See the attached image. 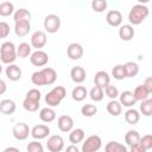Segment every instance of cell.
<instances>
[{
	"instance_id": "cell-24",
	"label": "cell",
	"mask_w": 152,
	"mask_h": 152,
	"mask_svg": "<svg viewBox=\"0 0 152 152\" xmlns=\"http://www.w3.org/2000/svg\"><path fill=\"white\" fill-rule=\"evenodd\" d=\"M84 131L82 128H75V129H71L70 131V134H69V141L72 144V145H77L80 142L83 141L84 139Z\"/></svg>"
},
{
	"instance_id": "cell-2",
	"label": "cell",
	"mask_w": 152,
	"mask_h": 152,
	"mask_svg": "<svg viewBox=\"0 0 152 152\" xmlns=\"http://www.w3.org/2000/svg\"><path fill=\"white\" fill-rule=\"evenodd\" d=\"M0 59L5 64H13L17 59V46L12 42H4L0 46Z\"/></svg>"
},
{
	"instance_id": "cell-3",
	"label": "cell",
	"mask_w": 152,
	"mask_h": 152,
	"mask_svg": "<svg viewBox=\"0 0 152 152\" xmlns=\"http://www.w3.org/2000/svg\"><path fill=\"white\" fill-rule=\"evenodd\" d=\"M66 95V90L63 86H56L53 87L46 95H45V102L49 107H57L62 100L65 97Z\"/></svg>"
},
{
	"instance_id": "cell-41",
	"label": "cell",
	"mask_w": 152,
	"mask_h": 152,
	"mask_svg": "<svg viewBox=\"0 0 152 152\" xmlns=\"http://www.w3.org/2000/svg\"><path fill=\"white\" fill-rule=\"evenodd\" d=\"M110 100H115L118 96H119V90H118V88L115 87V86H113V84H108L106 88H104V91H103Z\"/></svg>"
},
{
	"instance_id": "cell-15",
	"label": "cell",
	"mask_w": 152,
	"mask_h": 152,
	"mask_svg": "<svg viewBox=\"0 0 152 152\" xmlns=\"http://www.w3.org/2000/svg\"><path fill=\"white\" fill-rule=\"evenodd\" d=\"M31 30V24L28 20H21L14 23V32L18 37H25Z\"/></svg>"
},
{
	"instance_id": "cell-34",
	"label": "cell",
	"mask_w": 152,
	"mask_h": 152,
	"mask_svg": "<svg viewBox=\"0 0 152 152\" xmlns=\"http://www.w3.org/2000/svg\"><path fill=\"white\" fill-rule=\"evenodd\" d=\"M89 96H90V99L93 100V101H95V102H99V101H102V99H103V96H104V93H103V89L102 88H100V87H93L91 89H90V91H89Z\"/></svg>"
},
{
	"instance_id": "cell-45",
	"label": "cell",
	"mask_w": 152,
	"mask_h": 152,
	"mask_svg": "<svg viewBox=\"0 0 152 152\" xmlns=\"http://www.w3.org/2000/svg\"><path fill=\"white\" fill-rule=\"evenodd\" d=\"M10 34V25L6 21H0V39L6 38Z\"/></svg>"
},
{
	"instance_id": "cell-26",
	"label": "cell",
	"mask_w": 152,
	"mask_h": 152,
	"mask_svg": "<svg viewBox=\"0 0 152 152\" xmlns=\"http://www.w3.org/2000/svg\"><path fill=\"white\" fill-rule=\"evenodd\" d=\"M107 112L113 116H119L122 112V106L116 100H110L107 103Z\"/></svg>"
},
{
	"instance_id": "cell-30",
	"label": "cell",
	"mask_w": 152,
	"mask_h": 152,
	"mask_svg": "<svg viewBox=\"0 0 152 152\" xmlns=\"http://www.w3.org/2000/svg\"><path fill=\"white\" fill-rule=\"evenodd\" d=\"M140 140V134L134 131V129H129L127 131V133L125 134V142L128 145V146H132V145H135L138 144Z\"/></svg>"
},
{
	"instance_id": "cell-46",
	"label": "cell",
	"mask_w": 152,
	"mask_h": 152,
	"mask_svg": "<svg viewBox=\"0 0 152 152\" xmlns=\"http://www.w3.org/2000/svg\"><path fill=\"white\" fill-rule=\"evenodd\" d=\"M131 147V150H129V152H147L139 142L138 144H135V145H132V146H129Z\"/></svg>"
},
{
	"instance_id": "cell-49",
	"label": "cell",
	"mask_w": 152,
	"mask_h": 152,
	"mask_svg": "<svg viewBox=\"0 0 152 152\" xmlns=\"http://www.w3.org/2000/svg\"><path fill=\"white\" fill-rule=\"evenodd\" d=\"M64 152H80V148L77 147V145H69L66 148H65V151Z\"/></svg>"
},
{
	"instance_id": "cell-28",
	"label": "cell",
	"mask_w": 152,
	"mask_h": 152,
	"mask_svg": "<svg viewBox=\"0 0 152 152\" xmlns=\"http://www.w3.org/2000/svg\"><path fill=\"white\" fill-rule=\"evenodd\" d=\"M132 93H133V96H134L135 101H144V100L148 99V96H150V93L146 90V88L142 84L135 87V89Z\"/></svg>"
},
{
	"instance_id": "cell-22",
	"label": "cell",
	"mask_w": 152,
	"mask_h": 152,
	"mask_svg": "<svg viewBox=\"0 0 152 152\" xmlns=\"http://www.w3.org/2000/svg\"><path fill=\"white\" fill-rule=\"evenodd\" d=\"M87 95H88V90L84 86H76L71 91V97L76 102L83 101L87 97Z\"/></svg>"
},
{
	"instance_id": "cell-27",
	"label": "cell",
	"mask_w": 152,
	"mask_h": 152,
	"mask_svg": "<svg viewBox=\"0 0 152 152\" xmlns=\"http://www.w3.org/2000/svg\"><path fill=\"white\" fill-rule=\"evenodd\" d=\"M104 152H128L127 147L119 141H109L104 146Z\"/></svg>"
},
{
	"instance_id": "cell-1",
	"label": "cell",
	"mask_w": 152,
	"mask_h": 152,
	"mask_svg": "<svg viewBox=\"0 0 152 152\" xmlns=\"http://www.w3.org/2000/svg\"><path fill=\"white\" fill-rule=\"evenodd\" d=\"M148 7L145 6V5H141V4H137L134 5L129 13H128V21H129V25L131 26H134V25H139L141 24L147 17H148Z\"/></svg>"
},
{
	"instance_id": "cell-37",
	"label": "cell",
	"mask_w": 152,
	"mask_h": 152,
	"mask_svg": "<svg viewBox=\"0 0 152 152\" xmlns=\"http://www.w3.org/2000/svg\"><path fill=\"white\" fill-rule=\"evenodd\" d=\"M112 75H113V77L115 78V80H124V78H126V72H125V66H124V64H118V65H115L114 68H113V70H112Z\"/></svg>"
},
{
	"instance_id": "cell-23",
	"label": "cell",
	"mask_w": 152,
	"mask_h": 152,
	"mask_svg": "<svg viewBox=\"0 0 152 152\" xmlns=\"http://www.w3.org/2000/svg\"><path fill=\"white\" fill-rule=\"evenodd\" d=\"M39 119L43 121V122H52L55 119H56V112L51 108V107H45V108H42L40 112H39Z\"/></svg>"
},
{
	"instance_id": "cell-11",
	"label": "cell",
	"mask_w": 152,
	"mask_h": 152,
	"mask_svg": "<svg viewBox=\"0 0 152 152\" xmlns=\"http://www.w3.org/2000/svg\"><path fill=\"white\" fill-rule=\"evenodd\" d=\"M66 55L72 61H78L83 56V48L78 43H71L66 48Z\"/></svg>"
},
{
	"instance_id": "cell-32",
	"label": "cell",
	"mask_w": 152,
	"mask_h": 152,
	"mask_svg": "<svg viewBox=\"0 0 152 152\" xmlns=\"http://www.w3.org/2000/svg\"><path fill=\"white\" fill-rule=\"evenodd\" d=\"M13 19L14 23L17 21H21V20H28L31 19V13L26 10V8H19L13 13Z\"/></svg>"
},
{
	"instance_id": "cell-7",
	"label": "cell",
	"mask_w": 152,
	"mask_h": 152,
	"mask_svg": "<svg viewBox=\"0 0 152 152\" xmlns=\"http://www.w3.org/2000/svg\"><path fill=\"white\" fill-rule=\"evenodd\" d=\"M46 147L49 152H61L64 148V139L58 134H53L48 139Z\"/></svg>"
},
{
	"instance_id": "cell-18",
	"label": "cell",
	"mask_w": 152,
	"mask_h": 152,
	"mask_svg": "<svg viewBox=\"0 0 152 152\" xmlns=\"http://www.w3.org/2000/svg\"><path fill=\"white\" fill-rule=\"evenodd\" d=\"M70 77L75 83H82L86 80V70L82 66H72L70 70Z\"/></svg>"
},
{
	"instance_id": "cell-48",
	"label": "cell",
	"mask_w": 152,
	"mask_h": 152,
	"mask_svg": "<svg viewBox=\"0 0 152 152\" xmlns=\"http://www.w3.org/2000/svg\"><path fill=\"white\" fill-rule=\"evenodd\" d=\"M6 90H7V86H6V82H5L2 78H0V95L5 94V93H6Z\"/></svg>"
},
{
	"instance_id": "cell-47",
	"label": "cell",
	"mask_w": 152,
	"mask_h": 152,
	"mask_svg": "<svg viewBox=\"0 0 152 152\" xmlns=\"http://www.w3.org/2000/svg\"><path fill=\"white\" fill-rule=\"evenodd\" d=\"M142 86L146 88V90L151 94L152 93V77H147L146 80H145V82L142 83Z\"/></svg>"
},
{
	"instance_id": "cell-50",
	"label": "cell",
	"mask_w": 152,
	"mask_h": 152,
	"mask_svg": "<svg viewBox=\"0 0 152 152\" xmlns=\"http://www.w3.org/2000/svg\"><path fill=\"white\" fill-rule=\"evenodd\" d=\"M2 152H20V150L17 148V147H14V146H10V147H6Z\"/></svg>"
},
{
	"instance_id": "cell-40",
	"label": "cell",
	"mask_w": 152,
	"mask_h": 152,
	"mask_svg": "<svg viewBox=\"0 0 152 152\" xmlns=\"http://www.w3.org/2000/svg\"><path fill=\"white\" fill-rule=\"evenodd\" d=\"M31 81L34 86H45V81H44V76L42 74V71H34L32 75H31Z\"/></svg>"
},
{
	"instance_id": "cell-8",
	"label": "cell",
	"mask_w": 152,
	"mask_h": 152,
	"mask_svg": "<svg viewBox=\"0 0 152 152\" xmlns=\"http://www.w3.org/2000/svg\"><path fill=\"white\" fill-rule=\"evenodd\" d=\"M30 62L34 66H44L49 62V56L43 50H36L30 56Z\"/></svg>"
},
{
	"instance_id": "cell-16",
	"label": "cell",
	"mask_w": 152,
	"mask_h": 152,
	"mask_svg": "<svg viewBox=\"0 0 152 152\" xmlns=\"http://www.w3.org/2000/svg\"><path fill=\"white\" fill-rule=\"evenodd\" d=\"M5 72H6L7 78H8L10 81H13V82L19 81V80L21 78V75H23L21 69H20L17 64H10L8 66H6Z\"/></svg>"
},
{
	"instance_id": "cell-33",
	"label": "cell",
	"mask_w": 152,
	"mask_h": 152,
	"mask_svg": "<svg viewBox=\"0 0 152 152\" xmlns=\"http://www.w3.org/2000/svg\"><path fill=\"white\" fill-rule=\"evenodd\" d=\"M14 13V6L10 1H4L0 4V15L1 17H10Z\"/></svg>"
},
{
	"instance_id": "cell-43",
	"label": "cell",
	"mask_w": 152,
	"mask_h": 152,
	"mask_svg": "<svg viewBox=\"0 0 152 152\" xmlns=\"http://www.w3.org/2000/svg\"><path fill=\"white\" fill-rule=\"evenodd\" d=\"M26 150H27V152H44L43 145L38 140H33V141L28 142Z\"/></svg>"
},
{
	"instance_id": "cell-21",
	"label": "cell",
	"mask_w": 152,
	"mask_h": 152,
	"mask_svg": "<svg viewBox=\"0 0 152 152\" xmlns=\"http://www.w3.org/2000/svg\"><path fill=\"white\" fill-rule=\"evenodd\" d=\"M40 71H42V74L44 76L45 86H51V84H53L56 82V80H57V72H56L55 69L48 66V68H43Z\"/></svg>"
},
{
	"instance_id": "cell-29",
	"label": "cell",
	"mask_w": 152,
	"mask_h": 152,
	"mask_svg": "<svg viewBox=\"0 0 152 152\" xmlns=\"http://www.w3.org/2000/svg\"><path fill=\"white\" fill-rule=\"evenodd\" d=\"M31 45L28 43H20L18 46H17V57H20V58H26L28 56H31Z\"/></svg>"
},
{
	"instance_id": "cell-25",
	"label": "cell",
	"mask_w": 152,
	"mask_h": 152,
	"mask_svg": "<svg viewBox=\"0 0 152 152\" xmlns=\"http://www.w3.org/2000/svg\"><path fill=\"white\" fill-rule=\"evenodd\" d=\"M125 120L128 125H137L140 120V114L137 109L129 108L125 112Z\"/></svg>"
},
{
	"instance_id": "cell-14",
	"label": "cell",
	"mask_w": 152,
	"mask_h": 152,
	"mask_svg": "<svg viewBox=\"0 0 152 152\" xmlns=\"http://www.w3.org/2000/svg\"><path fill=\"white\" fill-rule=\"evenodd\" d=\"M110 82V76L108 75L107 71H103V70H100L95 74L94 76V83L96 87H100L102 89H104Z\"/></svg>"
},
{
	"instance_id": "cell-20",
	"label": "cell",
	"mask_w": 152,
	"mask_h": 152,
	"mask_svg": "<svg viewBox=\"0 0 152 152\" xmlns=\"http://www.w3.org/2000/svg\"><path fill=\"white\" fill-rule=\"evenodd\" d=\"M119 37L122 40H125V42H129L134 37V28H133V26H131L129 24L121 25L120 28H119Z\"/></svg>"
},
{
	"instance_id": "cell-5",
	"label": "cell",
	"mask_w": 152,
	"mask_h": 152,
	"mask_svg": "<svg viewBox=\"0 0 152 152\" xmlns=\"http://www.w3.org/2000/svg\"><path fill=\"white\" fill-rule=\"evenodd\" d=\"M61 27V18L57 14H48L44 19V28L48 33H56Z\"/></svg>"
},
{
	"instance_id": "cell-31",
	"label": "cell",
	"mask_w": 152,
	"mask_h": 152,
	"mask_svg": "<svg viewBox=\"0 0 152 152\" xmlns=\"http://www.w3.org/2000/svg\"><path fill=\"white\" fill-rule=\"evenodd\" d=\"M124 66L126 77H135L139 72V65L135 62H127L126 64H124Z\"/></svg>"
},
{
	"instance_id": "cell-19",
	"label": "cell",
	"mask_w": 152,
	"mask_h": 152,
	"mask_svg": "<svg viewBox=\"0 0 152 152\" xmlns=\"http://www.w3.org/2000/svg\"><path fill=\"white\" fill-rule=\"evenodd\" d=\"M15 102L13 100H10V99H5L2 101H0V112L5 115H11L15 112Z\"/></svg>"
},
{
	"instance_id": "cell-51",
	"label": "cell",
	"mask_w": 152,
	"mask_h": 152,
	"mask_svg": "<svg viewBox=\"0 0 152 152\" xmlns=\"http://www.w3.org/2000/svg\"><path fill=\"white\" fill-rule=\"evenodd\" d=\"M1 72H2V65L0 64V74H1Z\"/></svg>"
},
{
	"instance_id": "cell-39",
	"label": "cell",
	"mask_w": 152,
	"mask_h": 152,
	"mask_svg": "<svg viewBox=\"0 0 152 152\" xmlns=\"http://www.w3.org/2000/svg\"><path fill=\"white\" fill-rule=\"evenodd\" d=\"M91 8L94 12L101 13L107 8V1L106 0H93L91 1Z\"/></svg>"
},
{
	"instance_id": "cell-36",
	"label": "cell",
	"mask_w": 152,
	"mask_h": 152,
	"mask_svg": "<svg viewBox=\"0 0 152 152\" xmlns=\"http://www.w3.org/2000/svg\"><path fill=\"white\" fill-rule=\"evenodd\" d=\"M23 107L27 112H37L39 109V101H33L25 97V100L23 101Z\"/></svg>"
},
{
	"instance_id": "cell-38",
	"label": "cell",
	"mask_w": 152,
	"mask_h": 152,
	"mask_svg": "<svg viewBox=\"0 0 152 152\" xmlns=\"http://www.w3.org/2000/svg\"><path fill=\"white\" fill-rule=\"evenodd\" d=\"M81 113H82L83 116L91 118V116H94L97 113V107L95 104H89V103L88 104H84L81 108Z\"/></svg>"
},
{
	"instance_id": "cell-17",
	"label": "cell",
	"mask_w": 152,
	"mask_h": 152,
	"mask_svg": "<svg viewBox=\"0 0 152 152\" xmlns=\"http://www.w3.org/2000/svg\"><path fill=\"white\" fill-rule=\"evenodd\" d=\"M119 102H120L121 106H124V107H128V108H129V107L134 106L137 101H135V99H134L132 91H129V90H125V91H122L121 94H119Z\"/></svg>"
},
{
	"instance_id": "cell-35",
	"label": "cell",
	"mask_w": 152,
	"mask_h": 152,
	"mask_svg": "<svg viewBox=\"0 0 152 152\" xmlns=\"http://www.w3.org/2000/svg\"><path fill=\"white\" fill-rule=\"evenodd\" d=\"M140 112H141V114L145 115V116H151V115H152V99L148 97V99L141 101Z\"/></svg>"
},
{
	"instance_id": "cell-12",
	"label": "cell",
	"mask_w": 152,
	"mask_h": 152,
	"mask_svg": "<svg viewBox=\"0 0 152 152\" xmlns=\"http://www.w3.org/2000/svg\"><path fill=\"white\" fill-rule=\"evenodd\" d=\"M57 126H58L61 132L68 133L74 127V120H72V118L70 115H61L58 118V120H57Z\"/></svg>"
},
{
	"instance_id": "cell-6",
	"label": "cell",
	"mask_w": 152,
	"mask_h": 152,
	"mask_svg": "<svg viewBox=\"0 0 152 152\" xmlns=\"http://www.w3.org/2000/svg\"><path fill=\"white\" fill-rule=\"evenodd\" d=\"M12 133H13V137L17 139V140H25L28 138L30 133H31V129L28 127L27 124L25 122H18L13 126V129H12Z\"/></svg>"
},
{
	"instance_id": "cell-44",
	"label": "cell",
	"mask_w": 152,
	"mask_h": 152,
	"mask_svg": "<svg viewBox=\"0 0 152 152\" xmlns=\"http://www.w3.org/2000/svg\"><path fill=\"white\" fill-rule=\"evenodd\" d=\"M26 99H30V100H33V101H39L40 97H42V93L37 89V88H32L30 89L27 93H26Z\"/></svg>"
},
{
	"instance_id": "cell-4",
	"label": "cell",
	"mask_w": 152,
	"mask_h": 152,
	"mask_svg": "<svg viewBox=\"0 0 152 152\" xmlns=\"http://www.w3.org/2000/svg\"><path fill=\"white\" fill-rule=\"evenodd\" d=\"M102 146V140L99 135L93 134L89 135L83 142H82V152H97Z\"/></svg>"
},
{
	"instance_id": "cell-9",
	"label": "cell",
	"mask_w": 152,
	"mask_h": 152,
	"mask_svg": "<svg viewBox=\"0 0 152 152\" xmlns=\"http://www.w3.org/2000/svg\"><path fill=\"white\" fill-rule=\"evenodd\" d=\"M30 134L32 135V138H33L34 140H42V139H45V138L50 134V127H49L48 125H43V124H40V125H36V126L32 127Z\"/></svg>"
},
{
	"instance_id": "cell-13",
	"label": "cell",
	"mask_w": 152,
	"mask_h": 152,
	"mask_svg": "<svg viewBox=\"0 0 152 152\" xmlns=\"http://www.w3.org/2000/svg\"><path fill=\"white\" fill-rule=\"evenodd\" d=\"M106 21H107L108 25H110L113 27L120 26L121 23H122V14H121V12L118 11V10L109 11L107 13V15H106Z\"/></svg>"
},
{
	"instance_id": "cell-42",
	"label": "cell",
	"mask_w": 152,
	"mask_h": 152,
	"mask_svg": "<svg viewBox=\"0 0 152 152\" xmlns=\"http://www.w3.org/2000/svg\"><path fill=\"white\" fill-rule=\"evenodd\" d=\"M139 144H140L146 151L151 150V148H152V135H151V134H145V135L140 137Z\"/></svg>"
},
{
	"instance_id": "cell-10",
	"label": "cell",
	"mask_w": 152,
	"mask_h": 152,
	"mask_svg": "<svg viewBox=\"0 0 152 152\" xmlns=\"http://www.w3.org/2000/svg\"><path fill=\"white\" fill-rule=\"evenodd\" d=\"M46 42H48L46 33L43 31H36L31 36V46L37 49V50H40L42 48H44Z\"/></svg>"
}]
</instances>
